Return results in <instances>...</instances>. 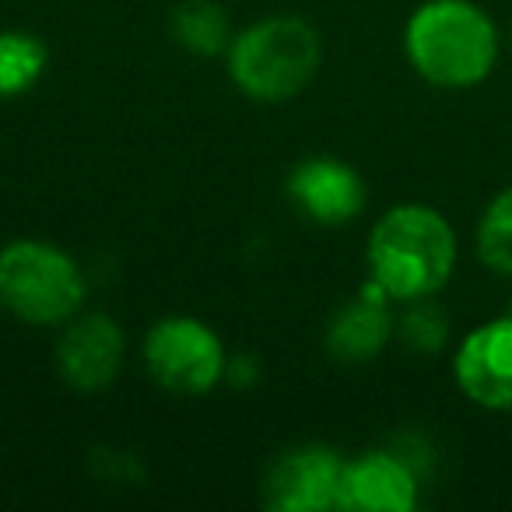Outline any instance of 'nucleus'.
I'll return each instance as SVG.
<instances>
[{
	"label": "nucleus",
	"mask_w": 512,
	"mask_h": 512,
	"mask_svg": "<svg viewBox=\"0 0 512 512\" xmlns=\"http://www.w3.org/2000/svg\"><path fill=\"white\" fill-rule=\"evenodd\" d=\"M369 281L393 302L435 299L456 271V232L428 204H397L369 235Z\"/></svg>",
	"instance_id": "obj_1"
},
{
	"label": "nucleus",
	"mask_w": 512,
	"mask_h": 512,
	"mask_svg": "<svg viewBox=\"0 0 512 512\" xmlns=\"http://www.w3.org/2000/svg\"><path fill=\"white\" fill-rule=\"evenodd\" d=\"M411 67L435 88H474L498 64V29L474 0H425L404 29Z\"/></svg>",
	"instance_id": "obj_2"
},
{
	"label": "nucleus",
	"mask_w": 512,
	"mask_h": 512,
	"mask_svg": "<svg viewBox=\"0 0 512 512\" xmlns=\"http://www.w3.org/2000/svg\"><path fill=\"white\" fill-rule=\"evenodd\" d=\"M323 60L320 32L302 18H264L228 43V74L256 102H288L306 92Z\"/></svg>",
	"instance_id": "obj_3"
},
{
	"label": "nucleus",
	"mask_w": 512,
	"mask_h": 512,
	"mask_svg": "<svg viewBox=\"0 0 512 512\" xmlns=\"http://www.w3.org/2000/svg\"><path fill=\"white\" fill-rule=\"evenodd\" d=\"M85 274L78 260L43 239H15L0 249V306L32 327H57L78 316Z\"/></svg>",
	"instance_id": "obj_4"
},
{
	"label": "nucleus",
	"mask_w": 512,
	"mask_h": 512,
	"mask_svg": "<svg viewBox=\"0 0 512 512\" xmlns=\"http://www.w3.org/2000/svg\"><path fill=\"white\" fill-rule=\"evenodd\" d=\"M144 365L162 390L179 397L211 393L225 379L221 337L193 316H165L144 337Z\"/></svg>",
	"instance_id": "obj_5"
},
{
	"label": "nucleus",
	"mask_w": 512,
	"mask_h": 512,
	"mask_svg": "<svg viewBox=\"0 0 512 512\" xmlns=\"http://www.w3.org/2000/svg\"><path fill=\"white\" fill-rule=\"evenodd\" d=\"M344 460L330 446H295L274 460L264 481V505L274 512H327L341 498Z\"/></svg>",
	"instance_id": "obj_6"
},
{
	"label": "nucleus",
	"mask_w": 512,
	"mask_h": 512,
	"mask_svg": "<svg viewBox=\"0 0 512 512\" xmlns=\"http://www.w3.org/2000/svg\"><path fill=\"white\" fill-rule=\"evenodd\" d=\"M456 386L484 411H512V316L474 327L453 355Z\"/></svg>",
	"instance_id": "obj_7"
},
{
	"label": "nucleus",
	"mask_w": 512,
	"mask_h": 512,
	"mask_svg": "<svg viewBox=\"0 0 512 512\" xmlns=\"http://www.w3.org/2000/svg\"><path fill=\"white\" fill-rule=\"evenodd\" d=\"M418 467L404 453L372 449L344 460L337 509L348 512H414L418 509Z\"/></svg>",
	"instance_id": "obj_8"
},
{
	"label": "nucleus",
	"mask_w": 512,
	"mask_h": 512,
	"mask_svg": "<svg viewBox=\"0 0 512 512\" xmlns=\"http://www.w3.org/2000/svg\"><path fill=\"white\" fill-rule=\"evenodd\" d=\"M127 341L116 320L106 313L71 316L57 344V369L67 386L81 393H99L120 376Z\"/></svg>",
	"instance_id": "obj_9"
},
{
	"label": "nucleus",
	"mask_w": 512,
	"mask_h": 512,
	"mask_svg": "<svg viewBox=\"0 0 512 512\" xmlns=\"http://www.w3.org/2000/svg\"><path fill=\"white\" fill-rule=\"evenodd\" d=\"M288 197L316 225H348L365 211V179L341 158H306L288 176Z\"/></svg>",
	"instance_id": "obj_10"
},
{
	"label": "nucleus",
	"mask_w": 512,
	"mask_h": 512,
	"mask_svg": "<svg viewBox=\"0 0 512 512\" xmlns=\"http://www.w3.org/2000/svg\"><path fill=\"white\" fill-rule=\"evenodd\" d=\"M390 295L369 281L358 299L341 306L327 323V351L341 362H369L390 344L393 313Z\"/></svg>",
	"instance_id": "obj_11"
},
{
	"label": "nucleus",
	"mask_w": 512,
	"mask_h": 512,
	"mask_svg": "<svg viewBox=\"0 0 512 512\" xmlns=\"http://www.w3.org/2000/svg\"><path fill=\"white\" fill-rule=\"evenodd\" d=\"M172 36L183 50L197 53V57H214L232 43L228 15L214 0H183L172 15Z\"/></svg>",
	"instance_id": "obj_12"
},
{
	"label": "nucleus",
	"mask_w": 512,
	"mask_h": 512,
	"mask_svg": "<svg viewBox=\"0 0 512 512\" xmlns=\"http://www.w3.org/2000/svg\"><path fill=\"white\" fill-rule=\"evenodd\" d=\"M46 71V46L29 32H0V99L36 88Z\"/></svg>",
	"instance_id": "obj_13"
},
{
	"label": "nucleus",
	"mask_w": 512,
	"mask_h": 512,
	"mask_svg": "<svg viewBox=\"0 0 512 512\" xmlns=\"http://www.w3.org/2000/svg\"><path fill=\"white\" fill-rule=\"evenodd\" d=\"M477 256L488 271L512 278V186L484 207L477 221Z\"/></svg>",
	"instance_id": "obj_14"
},
{
	"label": "nucleus",
	"mask_w": 512,
	"mask_h": 512,
	"mask_svg": "<svg viewBox=\"0 0 512 512\" xmlns=\"http://www.w3.org/2000/svg\"><path fill=\"white\" fill-rule=\"evenodd\" d=\"M400 337L411 351H421V355H435L442 351V344L449 341V320L446 309L435 306L432 299H418L407 302V313L400 316Z\"/></svg>",
	"instance_id": "obj_15"
}]
</instances>
